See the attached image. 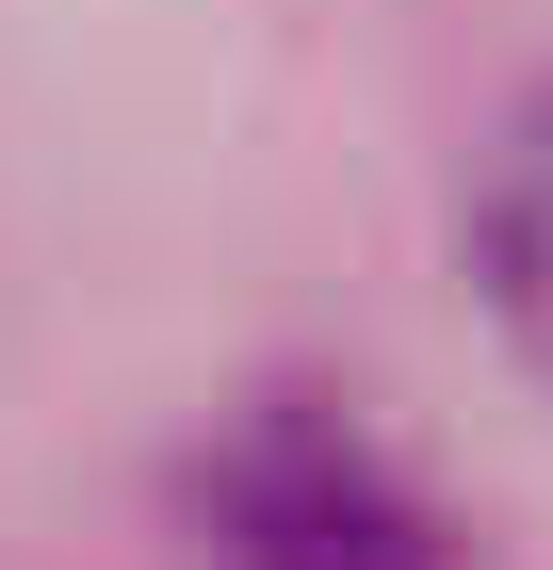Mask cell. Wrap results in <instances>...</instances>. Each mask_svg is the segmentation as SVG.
<instances>
[{"label": "cell", "instance_id": "1", "mask_svg": "<svg viewBox=\"0 0 553 570\" xmlns=\"http://www.w3.org/2000/svg\"><path fill=\"white\" fill-rule=\"evenodd\" d=\"M196 554L213 570H456L440 505L375 456V424H342L326 392H260L245 424L179 473Z\"/></svg>", "mask_w": 553, "mask_h": 570}, {"label": "cell", "instance_id": "2", "mask_svg": "<svg viewBox=\"0 0 553 570\" xmlns=\"http://www.w3.org/2000/svg\"><path fill=\"white\" fill-rule=\"evenodd\" d=\"M472 277L505 309V343L553 375V98L488 147V196H472Z\"/></svg>", "mask_w": 553, "mask_h": 570}]
</instances>
